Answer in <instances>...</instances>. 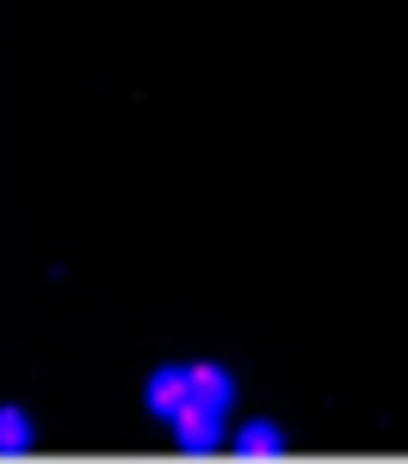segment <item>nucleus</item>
I'll list each match as a JSON object with an SVG mask.
<instances>
[{
    "label": "nucleus",
    "instance_id": "1",
    "mask_svg": "<svg viewBox=\"0 0 408 464\" xmlns=\"http://www.w3.org/2000/svg\"><path fill=\"white\" fill-rule=\"evenodd\" d=\"M223 421H229V409H211V402H198V396H185L180 409L167 415V428H174V440H180L185 452L223 446Z\"/></svg>",
    "mask_w": 408,
    "mask_h": 464
},
{
    "label": "nucleus",
    "instance_id": "2",
    "mask_svg": "<svg viewBox=\"0 0 408 464\" xmlns=\"http://www.w3.org/2000/svg\"><path fill=\"white\" fill-rule=\"evenodd\" d=\"M185 396H192L185 391V365H155V372L143 378V409L155 415V421H167Z\"/></svg>",
    "mask_w": 408,
    "mask_h": 464
},
{
    "label": "nucleus",
    "instance_id": "3",
    "mask_svg": "<svg viewBox=\"0 0 408 464\" xmlns=\"http://www.w3.org/2000/svg\"><path fill=\"white\" fill-rule=\"evenodd\" d=\"M185 391L198 402H211V409H229L235 402V378L223 365H211V359H198V365H185Z\"/></svg>",
    "mask_w": 408,
    "mask_h": 464
},
{
    "label": "nucleus",
    "instance_id": "4",
    "mask_svg": "<svg viewBox=\"0 0 408 464\" xmlns=\"http://www.w3.org/2000/svg\"><path fill=\"white\" fill-rule=\"evenodd\" d=\"M32 446H37L32 409H19V402H0V452H32Z\"/></svg>",
    "mask_w": 408,
    "mask_h": 464
},
{
    "label": "nucleus",
    "instance_id": "5",
    "mask_svg": "<svg viewBox=\"0 0 408 464\" xmlns=\"http://www.w3.org/2000/svg\"><path fill=\"white\" fill-rule=\"evenodd\" d=\"M235 452H248V459H279V452H285V428H279V421H248V428L235 433Z\"/></svg>",
    "mask_w": 408,
    "mask_h": 464
}]
</instances>
